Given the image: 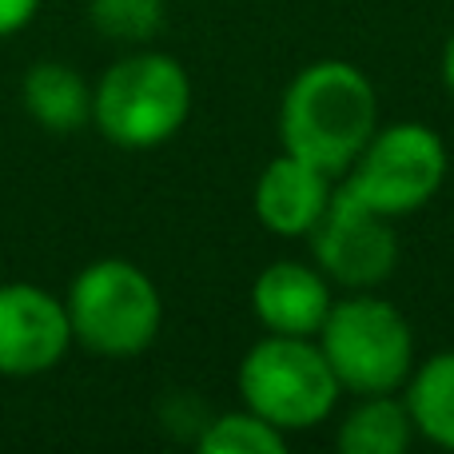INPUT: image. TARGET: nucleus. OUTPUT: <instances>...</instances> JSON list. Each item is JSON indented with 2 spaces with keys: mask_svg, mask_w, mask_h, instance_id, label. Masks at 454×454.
<instances>
[{
  "mask_svg": "<svg viewBox=\"0 0 454 454\" xmlns=\"http://www.w3.org/2000/svg\"><path fill=\"white\" fill-rule=\"evenodd\" d=\"M379 128V96L351 60H315L291 76L279 100L283 152L343 180Z\"/></svg>",
  "mask_w": 454,
  "mask_h": 454,
  "instance_id": "nucleus-1",
  "label": "nucleus"
},
{
  "mask_svg": "<svg viewBox=\"0 0 454 454\" xmlns=\"http://www.w3.org/2000/svg\"><path fill=\"white\" fill-rule=\"evenodd\" d=\"M192 116V76L176 56L132 48L92 84V124L112 148L152 152L180 136Z\"/></svg>",
  "mask_w": 454,
  "mask_h": 454,
  "instance_id": "nucleus-2",
  "label": "nucleus"
},
{
  "mask_svg": "<svg viewBox=\"0 0 454 454\" xmlns=\"http://www.w3.org/2000/svg\"><path fill=\"white\" fill-rule=\"evenodd\" d=\"M72 343L100 359H136L164 327V299L140 263L120 255L92 259L64 291Z\"/></svg>",
  "mask_w": 454,
  "mask_h": 454,
  "instance_id": "nucleus-3",
  "label": "nucleus"
},
{
  "mask_svg": "<svg viewBox=\"0 0 454 454\" xmlns=\"http://www.w3.org/2000/svg\"><path fill=\"white\" fill-rule=\"evenodd\" d=\"M339 387L359 395L403 391L415 371V331L395 303L367 291L335 299L315 335Z\"/></svg>",
  "mask_w": 454,
  "mask_h": 454,
  "instance_id": "nucleus-4",
  "label": "nucleus"
},
{
  "mask_svg": "<svg viewBox=\"0 0 454 454\" xmlns=\"http://www.w3.org/2000/svg\"><path fill=\"white\" fill-rule=\"evenodd\" d=\"M235 387H239L243 407L279 427L283 434L327 423L343 395L315 339L271 335V331L239 359Z\"/></svg>",
  "mask_w": 454,
  "mask_h": 454,
  "instance_id": "nucleus-5",
  "label": "nucleus"
},
{
  "mask_svg": "<svg viewBox=\"0 0 454 454\" xmlns=\"http://www.w3.org/2000/svg\"><path fill=\"white\" fill-rule=\"evenodd\" d=\"M447 168L450 156L442 136L419 120H403V124L375 128L359 160L347 168L343 184L375 212L403 220L439 196Z\"/></svg>",
  "mask_w": 454,
  "mask_h": 454,
  "instance_id": "nucleus-6",
  "label": "nucleus"
},
{
  "mask_svg": "<svg viewBox=\"0 0 454 454\" xmlns=\"http://www.w3.org/2000/svg\"><path fill=\"white\" fill-rule=\"evenodd\" d=\"M391 223V215L363 204L347 184H335L327 212L307 235L315 267L347 291L379 287L399 267V235Z\"/></svg>",
  "mask_w": 454,
  "mask_h": 454,
  "instance_id": "nucleus-7",
  "label": "nucleus"
},
{
  "mask_svg": "<svg viewBox=\"0 0 454 454\" xmlns=\"http://www.w3.org/2000/svg\"><path fill=\"white\" fill-rule=\"evenodd\" d=\"M72 351L64 295L40 283H0V379H36Z\"/></svg>",
  "mask_w": 454,
  "mask_h": 454,
  "instance_id": "nucleus-8",
  "label": "nucleus"
},
{
  "mask_svg": "<svg viewBox=\"0 0 454 454\" xmlns=\"http://www.w3.org/2000/svg\"><path fill=\"white\" fill-rule=\"evenodd\" d=\"M331 196H335V176L291 156V152H279L259 172L251 207L267 231L283 235V239H307L327 212Z\"/></svg>",
  "mask_w": 454,
  "mask_h": 454,
  "instance_id": "nucleus-9",
  "label": "nucleus"
},
{
  "mask_svg": "<svg viewBox=\"0 0 454 454\" xmlns=\"http://www.w3.org/2000/svg\"><path fill=\"white\" fill-rule=\"evenodd\" d=\"M331 303V279L311 263L299 259H279L263 267L251 283V311L271 335H303L315 339L327 319Z\"/></svg>",
  "mask_w": 454,
  "mask_h": 454,
  "instance_id": "nucleus-10",
  "label": "nucleus"
},
{
  "mask_svg": "<svg viewBox=\"0 0 454 454\" xmlns=\"http://www.w3.org/2000/svg\"><path fill=\"white\" fill-rule=\"evenodd\" d=\"M20 104L52 136H72L92 124V84L64 60L32 64L20 80Z\"/></svg>",
  "mask_w": 454,
  "mask_h": 454,
  "instance_id": "nucleus-11",
  "label": "nucleus"
},
{
  "mask_svg": "<svg viewBox=\"0 0 454 454\" xmlns=\"http://www.w3.org/2000/svg\"><path fill=\"white\" fill-rule=\"evenodd\" d=\"M415 423L395 391L387 395H359L347 419L339 423L335 447L343 454H407L415 442Z\"/></svg>",
  "mask_w": 454,
  "mask_h": 454,
  "instance_id": "nucleus-12",
  "label": "nucleus"
},
{
  "mask_svg": "<svg viewBox=\"0 0 454 454\" xmlns=\"http://www.w3.org/2000/svg\"><path fill=\"white\" fill-rule=\"evenodd\" d=\"M403 403L411 411L419 439L454 450V351H439L419 363L403 383Z\"/></svg>",
  "mask_w": 454,
  "mask_h": 454,
  "instance_id": "nucleus-13",
  "label": "nucleus"
},
{
  "mask_svg": "<svg viewBox=\"0 0 454 454\" xmlns=\"http://www.w3.org/2000/svg\"><path fill=\"white\" fill-rule=\"evenodd\" d=\"M200 450L204 454H283L287 450V434L259 419L255 411H227L215 415L212 423L200 431Z\"/></svg>",
  "mask_w": 454,
  "mask_h": 454,
  "instance_id": "nucleus-14",
  "label": "nucleus"
},
{
  "mask_svg": "<svg viewBox=\"0 0 454 454\" xmlns=\"http://www.w3.org/2000/svg\"><path fill=\"white\" fill-rule=\"evenodd\" d=\"M88 20L104 40L144 48L168 20V0H88Z\"/></svg>",
  "mask_w": 454,
  "mask_h": 454,
  "instance_id": "nucleus-15",
  "label": "nucleus"
},
{
  "mask_svg": "<svg viewBox=\"0 0 454 454\" xmlns=\"http://www.w3.org/2000/svg\"><path fill=\"white\" fill-rule=\"evenodd\" d=\"M40 12V0H0V40L28 28Z\"/></svg>",
  "mask_w": 454,
  "mask_h": 454,
  "instance_id": "nucleus-16",
  "label": "nucleus"
},
{
  "mask_svg": "<svg viewBox=\"0 0 454 454\" xmlns=\"http://www.w3.org/2000/svg\"><path fill=\"white\" fill-rule=\"evenodd\" d=\"M442 84H447V92L454 96V32H450L447 48H442Z\"/></svg>",
  "mask_w": 454,
  "mask_h": 454,
  "instance_id": "nucleus-17",
  "label": "nucleus"
}]
</instances>
